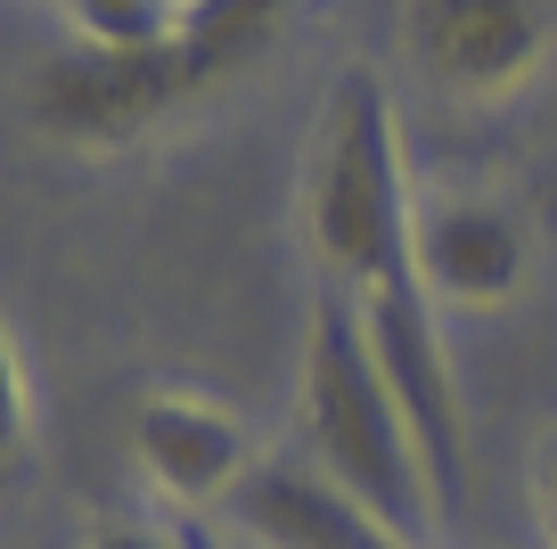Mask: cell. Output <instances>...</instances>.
Listing matches in <instances>:
<instances>
[{"label": "cell", "instance_id": "7a4b0ae2", "mask_svg": "<svg viewBox=\"0 0 557 549\" xmlns=\"http://www.w3.org/2000/svg\"><path fill=\"white\" fill-rule=\"evenodd\" d=\"M304 435H312V467L352 492L369 516L401 533H426V516H443L426 451H418L410 418H401L394 386H385L377 353L361 337V312L345 288H329L312 304V337H304Z\"/></svg>", "mask_w": 557, "mask_h": 549}, {"label": "cell", "instance_id": "ba28073f", "mask_svg": "<svg viewBox=\"0 0 557 549\" xmlns=\"http://www.w3.org/2000/svg\"><path fill=\"white\" fill-rule=\"evenodd\" d=\"M230 516H238L262 549H426L418 533L385 525V516H369L352 492H336L312 460H262L255 476L238 484Z\"/></svg>", "mask_w": 557, "mask_h": 549}, {"label": "cell", "instance_id": "30bf717a", "mask_svg": "<svg viewBox=\"0 0 557 549\" xmlns=\"http://www.w3.org/2000/svg\"><path fill=\"white\" fill-rule=\"evenodd\" d=\"M17 451H25V369H17V344H9V320H0V476Z\"/></svg>", "mask_w": 557, "mask_h": 549}, {"label": "cell", "instance_id": "6da1fadb", "mask_svg": "<svg viewBox=\"0 0 557 549\" xmlns=\"http://www.w3.org/2000/svg\"><path fill=\"white\" fill-rule=\"evenodd\" d=\"M304 239H312L329 288L345 295L418 279V197L401 172V123L377 66H345L329 83L312 190H304Z\"/></svg>", "mask_w": 557, "mask_h": 549}, {"label": "cell", "instance_id": "52a82bcc", "mask_svg": "<svg viewBox=\"0 0 557 549\" xmlns=\"http://www.w3.org/2000/svg\"><path fill=\"white\" fill-rule=\"evenodd\" d=\"M418 279L435 304H508L524 288V222L484 190L418 197Z\"/></svg>", "mask_w": 557, "mask_h": 549}, {"label": "cell", "instance_id": "5b68a950", "mask_svg": "<svg viewBox=\"0 0 557 549\" xmlns=\"http://www.w3.org/2000/svg\"><path fill=\"white\" fill-rule=\"evenodd\" d=\"M410 58L435 74L451 99H508L549 58V9L541 0H410Z\"/></svg>", "mask_w": 557, "mask_h": 549}, {"label": "cell", "instance_id": "7c38bea8", "mask_svg": "<svg viewBox=\"0 0 557 549\" xmlns=\"http://www.w3.org/2000/svg\"><path fill=\"white\" fill-rule=\"evenodd\" d=\"M533 509H541V541L557 549V443H549V460H541V484H533Z\"/></svg>", "mask_w": 557, "mask_h": 549}, {"label": "cell", "instance_id": "8992f818", "mask_svg": "<svg viewBox=\"0 0 557 549\" xmlns=\"http://www.w3.org/2000/svg\"><path fill=\"white\" fill-rule=\"evenodd\" d=\"M132 451H139V467H148V484H157L181 516L230 509L238 484L262 467L255 443H246V427L206 394H148L132 411Z\"/></svg>", "mask_w": 557, "mask_h": 549}, {"label": "cell", "instance_id": "4fadbf2b", "mask_svg": "<svg viewBox=\"0 0 557 549\" xmlns=\"http://www.w3.org/2000/svg\"><path fill=\"white\" fill-rule=\"evenodd\" d=\"M0 492H9V476H0Z\"/></svg>", "mask_w": 557, "mask_h": 549}, {"label": "cell", "instance_id": "9c48e42d", "mask_svg": "<svg viewBox=\"0 0 557 549\" xmlns=\"http://www.w3.org/2000/svg\"><path fill=\"white\" fill-rule=\"evenodd\" d=\"M66 25L90 50H139L181 25V0H66Z\"/></svg>", "mask_w": 557, "mask_h": 549}, {"label": "cell", "instance_id": "3957f363", "mask_svg": "<svg viewBox=\"0 0 557 549\" xmlns=\"http://www.w3.org/2000/svg\"><path fill=\"white\" fill-rule=\"evenodd\" d=\"M213 83H222V74H213L173 25L164 41H139V50H90V41L58 50L50 66L25 83V107H34V123L50 139H66V148H115V139L181 115V107H189L197 90H213Z\"/></svg>", "mask_w": 557, "mask_h": 549}, {"label": "cell", "instance_id": "8fae6325", "mask_svg": "<svg viewBox=\"0 0 557 549\" xmlns=\"http://www.w3.org/2000/svg\"><path fill=\"white\" fill-rule=\"evenodd\" d=\"M90 549H181V525H107L90 533Z\"/></svg>", "mask_w": 557, "mask_h": 549}, {"label": "cell", "instance_id": "277c9868", "mask_svg": "<svg viewBox=\"0 0 557 549\" xmlns=\"http://www.w3.org/2000/svg\"><path fill=\"white\" fill-rule=\"evenodd\" d=\"M352 312H361V337H369V353H377L385 386H394L401 418H410L418 451H426L443 516H451L459 500H468V402H459V378H451L435 288H426V279H394V288L352 295Z\"/></svg>", "mask_w": 557, "mask_h": 549}]
</instances>
